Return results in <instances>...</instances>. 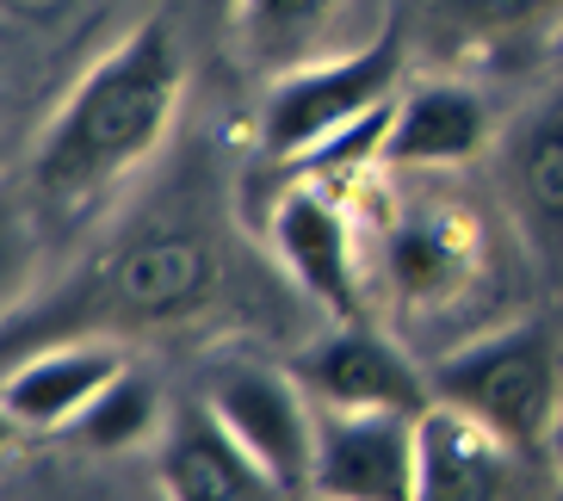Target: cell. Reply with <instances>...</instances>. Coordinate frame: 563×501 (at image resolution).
<instances>
[{
	"mask_svg": "<svg viewBox=\"0 0 563 501\" xmlns=\"http://www.w3.org/2000/svg\"><path fill=\"white\" fill-rule=\"evenodd\" d=\"M520 458L527 452L489 434L452 402L421 415V477L415 501H520Z\"/></svg>",
	"mask_w": 563,
	"mask_h": 501,
	"instance_id": "obj_11",
	"label": "cell"
},
{
	"mask_svg": "<svg viewBox=\"0 0 563 501\" xmlns=\"http://www.w3.org/2000/svg\"><path fill=\"white\" fill-rule=\"evenodd\" d=\"M551 470H558V477H563V409H558V427H551Z\"/></svg>",
	"mask_w": 563,
	"mask_h": 501,
	"instance_id": "obj_18",
	"label": "cell"
},
{
	"mask_svg": "<svg viewBox=\"0 0 563 501\" xmlns=\"http://www.w3.org/2000/svg\"><path fill=\"white\" fill-rule=\"evenodd\" d=\"M303 390L316 397V409L334 415H428L433 402V378H421L409 353L397 341H384L372 322H341L329 341H316L298 366Z\"/></svg>",
	"mask_w": 563,
	"mask_h": 501,
	"instance_id": "obj_5",
	"label": "cell"
},
{
	"mask_svg": "<svg viewBox=\"0 0 563 501\" xmlns=\"http://www.w3.org/2000/svg\"><path fill=\"white\" fill-rule=\"evenodd\" d=\"M483 267V230L464 204H415L384 235V272L409 303H446Z\"/></svg>",
	"mask_w": 563,
	"mask_h": 501,
	"instance_id": "obj_12",
	"label": "cell"
},
{
	"mask_svg": "<svg viewBox=\"0 0 563 501\" xmlns=\"http://www.w3.org/2000/svg\"><path fill=\"white\" fill-rule=\"evenodd\" d=\"M452 25H477V32H514V25H532L545 19L558 0H433Z\"/></svg>",
	"mask_w": 563,
	"mask_h": 501,
	"instance_id": "obj_17",
	"label": "cell"
},
{
	"mask_svg": "<svg viewBox=\"0 0 563 501\" xmlns=\"http://www.w3.org/2000/svg\"><path fill=\"white\" fill-rule=\"evenodd\" d=\"M217 285V254L205 235H143L100 272V310L124 322H174L192 316Z\"/></svg>",
	"mask_w": 563,
	"mask_h": 501,
	"instance_id": "obj_10",
	"label": "cell"
},
{
	"mask_svg": "<svg viewBox=\"0 0 563 501\" xmlns=\"http://www.w3.org/2000/svg\"><path fill=\"white\" fill-rule=\"evenodd\" d=\"M489 143V105H483L477 87L464 81H415L397 100V118H390V136H384L378 162L390 167H459L471 155H483Z\"/></svg>",
	"mask_w": 563,
	"mask_h": 501,
	"instance_id": "obj_13",
	"label": "cell"
},
{
	"mask_svg": "<svg viewBox=\"0 0 563 501\" xmlns=\"http://www.w3.org/2000/svg\"><path fill=\"white\" fill-rule=\"evenodd\" d=\"M433 397L464 409L471 421H483L508 446L545 452L563 409L558 334L539 329V322H514V329L483 334V341L446 353L433 366Z\"/></svg>",
	"mask_w": 563,
	"mask_h": 501,
	"instance_id": "obj_2",
	"label": "cell"
},
{
	"mask_svg": "<svg viewBox=\"0 0 563 501\" xmlns=\"http://www.w3.org/2000/svg\"><path fill=\"white\" fill-rule=\"evenodd\" d=\"M174 105H180V51L167 25H136L100 68H87V81L63 100L51 131L37 136V199L75 211L112 180H124L136 162L162 149Z\"/></svg>",
	"mask_w": 563,
	"mask_h": 501,
	"instance_id": "obj_1",
	"label": "cell"
},
{
	"mask_svg": "<svg viewBox=\"0 0 563 501\" xmlns=\"http://www.w3.org/2000/svg\"><path fill=\"white\" fill-rule=\"evenodd\" d=\"M421 477V421L415 415H334L316 434V501H415Z\"/></svg>",
	"mask_w": 563,
	"mask_h": 501,
	"instance_id": "obj_6",
	"label": "cell"
},
{
	"mask_svg": "<svg viewBox=\"0 0 563 501\" xmlns=\"http://www.w3.org/2000/svg\"><path fill=\"white\" fill-rule=\"evenodd\" d=\"M217 421L254 452V465L279 483V496H310L316 477V434H322V409L303 390L298 371L266 366V359H235L211 378Z\"/></svg>",
	"mask_w": 563,
	"mask_h": 501,
	"instance_id": "obj_4",
	"label": "cell"
},
{
	"mask_svg": "<svg viewBox=\"0 0 563 501\" xmlns=\"http://www.w3.org/2000/svg\"><path fill=\"white\" fill-rule=\"evenodd\" d=\"M551 501H563V477H558V496H551Z\"/></svg>",
	"mask_w": 563,
	"mask_h": 501,
	"instance_id": "obj_19",
	"label": "cell"
},
{
	"mask_svg": "<svg viewBox=\"0 0 563 501\" xmlns=\"http://www.w3.org/2000/svg\"><path fill=\"white\" fill-rule=\"evenodd\" d=\"M155 477L167 501H273L279 483L254 465V452L217 421L211 402H186L162 427Z\"/></svg>",
	"mask_w": 563,
	"mask_h": 501,
	"instance_id": "obj_9",
	"label": "cell"
},
{
	"mask_svg": "<svg viewBox=\"0 0 563 501\" xmlns=\"http://www.w3.org/2000/svg\"><path fill=\"white\" fill-rule=\"evenodd\" d=\"M402 81V25L365 44L353 56H329V63H303L273 81L261 105V149L273 162H310L322 143L353 131L360 118L384 112L397 100Z\"/></svg>",
	"mask_w": 563,
	"mask_h": 501,
	"instance_id": "obj_3",
	"label": "cell"
},
{
	"mask_svg": "<svg viewBox=\"0 0 563 501\" xmlns=\"http://www.w3.org/2000/svg\"><path fill=\"white\" fill-rule=\"evenodd\" d=\"M501 192L514 230L551 285H563V87L527 105L501 136Z\"/></svg>",
	"mask_w": 563,
	"mask_h": 501,
	"instance_id": "obj_7",
	"label": "cell"
},
{
	"mask_svg": "<svg viewBox=\"0 0 563 501\" xmlns=\"http://www.w3.org/2000/svg\"><path fill=\"white\" fill-rule=\"evenodd\" d=\"M341 0H242V37H249V63L291 75L316 56L329 37Z\"/></svg>",
	"mask_w": 563,
	"mask_h": 501,
	"instance_id": "obj_15",
	"label": "cell"
},
{
	"mask_svg": "<svg viewBox=\"0 0 563 501\" xmlns=\"http://www.w3.org/2000/svg\"><path fill=\"white\" fill-rule=\"evenodd\" d=\"M155 427H162V390H155L150 371L124 366L112 385L75 415L68 434L81 439V446H93V452H131V446H143Z\"/></svg>",
	"mask_w": 563,
	"mask_h": 501,
	"instance_id": "obj_16",
	"label": "cell"
},
{
	"mask_svg": "<svg viewBox=\"0 0 563 501\" xmlns=\"http://www.w3.org/2000/svg\"><path fill=\"white\" fill-rule=\"evenodd\" d=\"M273 248L285 272L310 291L334 322H365V285H360V242L347 211L322 186H291L273 211Z\"/></svg>",
	"mask_w": 563,
	"mask_h": 501,
	"instance_id": "obj_8",
	"label": "cell"
},
{
	"mask_svg": "<svg viewBox=\"0 0 563 501\" xmlns=\"http://www.w3.org/2000/svg\"><path fill=\"white\" fill-rule=\"evenodd\" d=\"M131 366L118 347H51V353H32V359H19L13 371H7V390H0V402H7V421L13 427H75V415H81L87 402L100 397L106 385H112L118 371Z\"/></svg>",
	"mask_w": 563,
	"mask_h": 501,
	"instance_id": "obj_14",
	"label": "cell"
}]
</instances>
